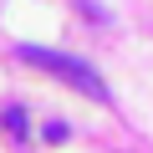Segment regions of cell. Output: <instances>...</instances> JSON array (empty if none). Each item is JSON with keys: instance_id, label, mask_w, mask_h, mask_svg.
<instances>
[{"instance_id": "cell-1", "label": "cell", "mask_w": 153, "mask_h": 153, "mask_svg": "<svg viewBox=\"0 0 153 153\" xmlns=\"http://www.w3.org/2000/svg\"><path fill=\"white\" fill-rule=\"evenodd\" d=\"M21 61H26V66H41V71H51V76H61L66 87H76V92L92 97V102H107V97H112L102 76H97L87 61L66 56V51H51V46H21Z\"/></svg>"}, {"instance_id": "cell-2", "label": "cell", "mask_w": 153, "mask_h": 153, "mask_svg": "<svg viewBox=\"0 0 153 153\" xmlns=\"http://www.w3.org/2000/svg\"><path fill=\"white\" fill-rule=\"evenodd\" d=\"M0 123H5L10 138H26V107H5V112H0Z\"/></svg>"}, {"instance_id": "cell-3", "label": "cell", "mask_w": 153, "mask_h": 153, "mask_svg": "<svg viewBox=\"0 0 153 153\" xmlns=\"http://www.w3.org/2000/svg\"><path fill=\"white\" fill-rule=\"evenodd\" d=\"M71 133H66V123H46V143H66Z\"/></svg>"}]
</instances>
